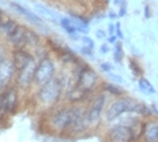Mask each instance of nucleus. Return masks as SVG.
Wrapping results in <instances>:
<instances>
[{
    "label": "nucleus",
    "instance_id": "obj_1",
    "mask_svg": "<svg viewBox=\"0 0 158 142\" xmlns=\"http://www.w3.org/2000/svg\"><path fill=\"white\" fill-rule=\"evenodd\" d=\"M71 71H72V75H74L77 84L89 92H94L102 84L100 75L95 72V69L91 68L82 58H79V61L71 68Z\"/></svg>",
    "mask_w": 158,
    "mask_h": 142
},
{
    "label": "nucleus",
    "instance_id": "obj_2",
    "mask_svg": "<svg viewBox=\"0 0 158 142\" xmlns=\"http://www.w3.org/2000/svg\"><path fill=\"white\" fill-rule=\"evenodd\" d=\"M71 125V106H59L52 110L47 117V127L52 133L65 134Z\"/></svg>",
    "mask_w": 158,
    "mask_h": 142
},
{
    "label": "nucleus",
    "instance_id": "obj_3",
    "mask_svg": "<svg viewBox=\"0 0 158 142\" xmlns=\"http://www.w3.org/2000/svg\"><path fill=\"white\" fill-rule=\"evenodd\" d=\"M64 95V88L57 77L52 79L51 81L45 83L44 85L38 87L37 91V100L40 104L45 107H55L61 100Z\"/></svg>",
    "mask_w": 158,
    "mask_h": 142
},
{
    "label": "nucleus",
    "instance_id": "obj_4",
    "mask_svg": "<svg viewBox=\"0 0 158 142\" xmlns=\"http://www.w3.org/2000/svg\"><path fill=\"white\" fill-rule=\"evenodd\" d=\"M106 103H108V95L105 92H98L94 98L90 99L89 104L86 106V121L90 129L97 127L101 123L102 118L105 117Z\"/></svg>",
    "mask_w": 158,
    "mask_h": 142
},
{
    "label": "nucleus",
    "instance_id": "obj_5",
    "mask_svg": "<svg viewBox=\"0 0 158 142\" xmlns=\"http://www.w3.org/2000/svg\"><path fill=\"white\" fill-rule=\"evenodd\" d=\"M56 75H57V67H56L55 60L49 56H44L40 58V61H37L34 72V85L41 87L45 83L55 79Z\"/></svg>",
    "mask_w": 158,
    "mask_h": 142
},
{
    "label": "nucleus",
    "instance_id": "obj_6",
    "mask_svg": "<svg viewBox=\"0 0 158 142\" xmlns=\"http://www.w3.org/2000/svg\"><path fill=\"white\" fill-rule=\"evenodd\" d=\"M87 130H90V127L86 121V106L82 103L71 104V125L68 134L79 135L86 133Z\"/></svg>",
    "mask_w": 158,
    "mask_h": 142
},
{
    "label": "nucleus",
    "instance_id": "obj_7",
    "mask_svg": "<svg viewBox=\"0 0 158 142\" xmlns=\"http://www.w3.org/2000/svg\"><path fill=\"white\" fill-rule=\"evenodd\" d=\"M106 142H135L132 129L121 123L113 125L106 131Z\"/></svg>",
    "mask_w": 158,
    "mask_h": 142
},
{
    "label": "nucleus",
    "instance_id": "obj_8",
    "mask_svg": "<svg viewBox=\"0 0 158 142\" xmlns=\"http://www.w3.org/2000/svg\"><path fill=\"white\" fill-rule=\"evenodd\" d=\"M35 67H37V61H33L27 67L19 69L16 72L15 76V85L19 90L27 91L29 88L34 84V72H35Z\"/></svg>",
    "mask_w": 158,
    "mask_h": 142
},
{
    "label": "nucleus",
    "instance_id": "obj_9",
    "mask_svg": "<svg viewBox=\"0 0 158 142\" xmlns=\"http://www.w3.org/2000/svg\"><path fill=\"white\" fill-rule=\"evenodd\" d=\"M16 76V68L14 65L11 56L0 65V95L4 92V90L11 85L12 79H15Z\"/></svg>",
    "mask_w": 158,
    "mask_h": 142
},
{
    "label": "nucleus",
    "instance_id": "obj_10",
    "mask_svg": "<svg viewBox=\"0 0 158 142\" xmlns=\"http://www.w3.org/2000/svg\"><path fill=\"white\" fill-rule=\"evenodd\" d=\"M3 102H4L6 110H7V114L14 115L18 111L19 107V91L16 85H8L4 90V92L2 94Z\"/></svg>",
    "mask_w": 158,
    "mask_h": 142
},
{
    "label": "nucleus",
    "instance_id": "obj_11",
    "mask_svg": "<svg viewBox=\"0 0 158 142\" xmlns=\"http://www.w3.org/2000/svg\"><path fill=\"white\" fill-rule=\"evenodd\" d=\"M10 7L14 10L15 12H18L21 16H23L27 22H30L33 26H35V27H40V29H45L47 26H45L44 21H42V18L37 14H34L33 11H30L27 7H25V6L19 4V3L16 2H11L10 3Z\"/></svg>",
    "mask_w": 158,
    "mask_h": 142
},
{
    "label": "nucleus",
    "instance_id": "obj_12",
    "mask_svg": "<svg viewBox=\"0 0 158 142\" xmlns=\"http://www.w3.org/2000/svg\"><path fill=\"white\" fill-rule=\"evenodd\" d=\"M11 58H12V61H14L16 72H18L19 69L27 67L30 62H33L35 60L34 56L25 48L23 49H14V50L11 52Z\"/></svg>",
    "mask_w": 158,
    "mask_h": 142
},
{
    "label": "nucleus",
    "instance_id": "obj_13",
    "mask_svg": "<svg viewBox=\"0 0 158 142\" xmlns=\"http://www.w3.org/2000/svg\"><path fill=\"white\" fill-rule=\"evenodd\" d=\"M90 95H91V92H89V91L85 90V88H82V87H79L78 84H75V85H72L68 91H65L64 96H65V100H67L70 104H79V103L86 102Z\"/></svg>",
    "mask_w": 158,
    "mask_h": 142
},
{
    "label": "nucleus",
    "instance_id": "obj_14",
    "mask_svg": "<svg viewBox=\"0 0 158 142\" xmlns=\"http://www.w3.org/2000/svg\"><path fill=\"white\" fill-rule=\"evenodd\" d=\"M26 31L27 29L25 26L19 25L18 27L14 30L11 35L7 37V41L8 44L12 46L14 49H27V41H26Z\"/></svg>",
    "mask_w": 158,
    "mask_h": 142
},
{
    "label": "nucleus",
    "instance_id": "obj_15",
    "mask_svg": "<svg viewBox=\"0 0 158 142\" xmlns=\"http://www.w3.org/2000/svg\"><path fill=\"white\" fill-rule=\"evenodd\" d=\"M143 142H158V118L153 117L144 121L143 127Z\"/></svg>",
    "mask_w": 158,
    "mask_h": 142
},
{
    "label": "nucleus",
    "instance_id": "obj_16",
    "mask_svg": "<svg viewBox=\"0 0 158 142\" xmlns=\"http://www.w3.org/2000/svg\"><path fill=\"white\" fill-rule=\"evenodd\" d=\"M56 54H57V60L60 61L64 67L72 68L79 61V57L71 50V48H68V46H63Z\"/></svg>",
    "mask_w": 158,
    "mask_h": 142
},
{
    "label": "nucleus",
    "instance_id": "obj_17",
    "mask_svg": "<svg viewBox=\"0 0 158 142\" xmlns=\"http://www.w3.org/2000/svg\"><path fill=\"white\" fill-rule=\"evenodd\" d=\"M100 88L102 92H105L106 95H110L113 98H120L126 95V90H123L121 87H118V84H114L112 81H102Z\"/></svg>",
    "mask_w": 158,
    "mask_h": 142
},
{
    "label": "nucleus",
    "instance_id": "obj_18",
    "mask_svg": "<svg viewBox=\"0 0 158 142\" xmlns=\"http://www.w3.org/2000/svg\"><path fill=\"white\" fill-rule=\"evenodd\" d=\"M34 8L37 10V12H40L42 18H45L47 21H51V22L56 23L57 21H60V19H61V18H59V14H57V12L52 11L51 8L45 7V6H42V4H37Z\"/></svg>",
    "mask_w": 158,
    "mask_h": 142
},
{
    "label": "nucleus",
    "instance_id": "obj_19",
    "mask_svg": "<svg viewBox=\"0 0 158 142\" xmlns=\"http://www.w3.org/2000/svg\"><path fill=\"white\" fill-rule=\"evenodd\" d=\"M138 88H139V91L142 92V94L149 95V96H151V95H154L157 92L156 88H154V85L151 84V81L149 79L144 77V76L138 79Z\"/></svg>",
    "mask_w": 158,
    "mask_h": 142
},
{
    "label": "nucleus",
    "instance_id": "obj_20",
    "mask_svg": "<svg viewBox=\"0 0 158 142\" xmlns=\"http://www.w3.org/2000/svg\"><path fill=\"white\" fill-rule=\"evenodd\" d=\"M59 23H60L61 29H63V30L70 35V37H72V35H75V34H79V33L77 31V27H75L74 21H72L71 18H68V16L61 18L60 21H59Z\"/></svg>",
    "mask_w": 158,
    "mask_h": 142
},
{
    "label": "nucleus",
    "instance_id": "obj_21",
    "mask_svg": "<svg viewBox=\"0 0 158 142\" xmlns=\"http://www.w3.org/2000/svg\"><path fill=\"white\" fill-rule=\"evenodd\" d=\"M128 67H130L131 72H132V75L135 76V77H142V76L144 75V71L142 68V65H140V62L138 61L136 57H130L128 58Z\"/></svg>",
    "mask_w": 158,
    "mask_h": 142
},
{
    "label": "nucleus",
    "instance_id": "obj_22",
    "mask_svg": "<svg viewBox=\"0 0 158 142\" xmlns=\"http://www.w3.org/2000/svg\"><path fill=\"white\" fill-rule=\"evenodd\" d=\"M26 41H27V48L29 46H33V48H38L40 44H41V38L40 35L31 29H27L26 31Z\"/></svg>",
    "mask_w": 158,
    "mask_h": 142
},
{
    "label": "nucleus",
    "instance_id": "obj_23",
    "mask_svg": "<svg viewBox=\"0 0 158 142\" xmlns=\"http://www.w3.org/2000/svg\"><path fill=\"white\" fill-rule=\"evenodd\" d=\"M113 60L116 64H121L124 60V49H123V42L117 41L113 45Z\"/></svg>",
    "mask_w": 158,
    "mask_h": 142
},
{
    "label": "nucleus",
    "instance_id": "obj_24",
    "mask_svg": "<svg viewBox=\"0 0 158 142\" xmlns=\"http://www.w3.org/2000/svg\"><path fill=\"white\" fill-rule=\"evenodd\" d=\"M11 56V53H10L8 50V48L6 45H3V44H0V65L3 64L7 58Z\"/></svg>",
    "mask_w": 158,
    "mask_h": 142
},
{
    "label": "nucleus",
    "instance_id": "obj_25",
    "mask_svg": "<svg viewBox=\"0 0 158 142\" xmlns=\"http://www.w3.org/2000/svg\"><path fill=\"white\" fill-rule=\"evenodd\" d=\"M81 42H82V45H85V46H87V48H90V49H95V44H94V41L91 39L89 35H82L81 37Z\"/></svg>",
    "mask_w": 158,
    "mask_h": 142
},
{
    "label": "nucleus",
    "instance_id": "obj_26",
    "mask_svg": "<svg viewBox=\"0 0 158 142\" xmlns=\"http://www.w3.org/2000/svg\"><path fill=\"white\" fill-rule=\"evenodd\" d=\"M94 35H95V38L98 39V41H106V38H108V31L106 30H104V29H97L94 33Z\"/></svg>",
    "mask_w": 158,
    "mask_h": 142
},
{
    "label": "nucleus",
    "instance_id": "obj_27",
    "mask_svg": "<svg viewBox=\"0 0 158 142\" xmlns=\"http://www.w3.org/2000/svg\"><path fill=\"white\" fill-rule=\"evenodd\" d=\"M79 52H81L83 56L89 57V58H94V49H90V48H87V46L82 45L81 48H79Z\"/></svg>",
    "mask_w": 158,
    "mask_h": 142
},
{
    "label": "nucleus",
    "instance_id": "obj_28",
    "mask_svg": "<svg viewBox=\"0 0 158 142\" xmlns=\"http://www.w3.org/2000/svg\"><path fill=\"white\" fill-rule=\"evenodd\" d=\"M108 77H109V80H112V83H114V84H123V83L126 81L121 76H118L116 73H112V72L108 73Z\"/></svg>",
    "mask_w": 158,
    "mask_h": 142
},
{
    "label": "nucleus",
    "instance_id": "obj_29",
    "mask_svg": "<svg viewBox=\"0 0 158 142\" xmlns=\"http://www.w3.org/2000/svg\"><path fill=\"white\" fill-rule=\"evenodd\" d=\"M127 10H128V2L127 0H124L123 3H121V6L118 7V18H124V16H127Z\"/></svg>",
    "mask_w": 158,
    "mask_h": 142
},
{
    "label": "nucleus",
    "instance_id": "obj_30",
    "mask_svg": "<svg viewBox=\"0 0 158 142\" xmlns=\"http://www.w3.org/2000/svg\"><path fill=\"white\" fill-rule=\"evenodd\" d=\"M143 16H144V19H150L151 16H153L151 6L149 4V3H144V6H143Z\"/></svg>",
    "mask_w": 158,
    "mask_h": 142
},
{
    "label": "nucleus",
    "instance_id": "obj_31",
    "mask_svg": "<svg viewBox=\"0 0 158 142\" xmlns=\"http://www.w3.org/2000/svg\"><path fill=\"white\" fill-rule=\"evenodd\" d=\"M100 69L104 72V73H109V72L113 71V65H112L110 62H101Z\"/></svg>",
    "mask_w": 158,
    "mask_h": 142
},
{
    "label": "nucleus",
    "instance_id": "obj_32",
    "mask_svg": "<svg viewBox=\"0 0 158 142\" xmlns=\"http://www.w3.org/2000/svg\"><path fill=\"white\" fill-rule=\"evenodd\" d=\"M109 52H110V45L108 44L106 41L102 42V44L100 45V54L105 56V54H108V53H109Z\"/></svg>",
    "mask_w": 158,
    "mask_h": 142
},
{
    "label": "nucleus",
    "instance_id": "obj_33",
    "mask_svg": "<svg viewBox=\"0 0 158 142\" xmlns=\"http://www.w3.org/2000/svg\"><path fill=\"white\" fill-rule=\"evenodd\" d=\"M106 31H108V34H116V22H109L108 23V26H106Z\"/></svg>",
    "mask_w": 158,
    "mask_h": 142
},
{
    "label": "nucleus",
    "instance_id": "obj_34",
    "mask_svg": "<svg viewBox=\"0 0 158 142\" xmlns=\"http://www.w3.org/2000/svg\"><path fill=\"white\" fill-rule=\"evenodd\" d=\"M7 114V110H6V106H4V102H3V98L0 95V121L4 118V115Z\"/></svg>",
    "mask_w": 158,
    "mask_h": 142
},
{
    "label": "nucleus",
    "instance_id": "obj_35",
    "mask_svg": "<svg viewBox=\"0 0 158 142\" xmlns=\"http://www.w3.org/2000/svg\"><path fill=\"white\" fill-rule=\"evenodd\" d=\"M116 35L118 37V39H121V41L124 39V33H123V30H121V23L120 22H116Z\"/></svg>",
    "mask_w": 158,
    "mask_h": 142
},
{
    "label": "nucleus",
    "instance_id": "obj_36",
    "mask_svg": "<svg viewBox=\"0 0 158 142\" xmlns=\"http://www.w3.org/2000/svg\"><path fill=\"white\" fill-rule=\"evenodd\" d=\"M117 41H118V37L116 34H110V35H108V38H106V42L109 45H114Z\"/></svg>",
    "mask_w": 158,
    "mask_h": 142
},
{
    "label": "nucleus",
    "instance_id": "obj_37",
    "mask_svg": "<svg viewBox=\"0 0 158 142\" xmlns=\"http://www.w3.org/2000/svg\"><path fill=\"white\" fill-rule=\"evenodd\" d=\"M108 18H109L112 22H114L118 18V14H117V12H114V11H109V12H108Z\"/></svg>",
    "mask_w": 158,
    "mask_h": 142
},
{
    "label": "nucleus",
    "instance_id": "obj_38",
    "mask_svg": "<svg viewBox=\"0 0 158 142\" xmlns=\"http://www.w3.org/2000/svg\"><path fill=\"white\" fill-rule=\"evenodd\" d=\"M131 53H132V57H139L140 56V52L138 50V48L134 45H131Z\"/></svg>",
    "mask_w": 158,
    "mask_h": 142
},
{
    "label": "nucleus",
    "instance_id": "obj_39",
    "mask_svg": "<svg viewBox=\"0 0 158 142\" xmlns=\"http://www.w3.org/2000/svg\"><path fill=\"white\" fill-rule=\"evenodd\" d=\"M123 2H124V0H113V6H116V7H120Z\"/></svg>",
    "mask_w": 158,
    "mask_h": 142
},
{
    "label": "nucleus",
    "instance_id": "obj_40",
    "mask_svg": "<svg viewBox=\"0 0 158 142\" xmlns=\"http://www.w3.org/2000/svg\"><path fill=\"white\" fill-rule=\"evenodd\" d=\"M157 27H158V18H157Z\"/></svg>",
    "mask_w": 158,
    "mask_h": 142
}]
</instances>
